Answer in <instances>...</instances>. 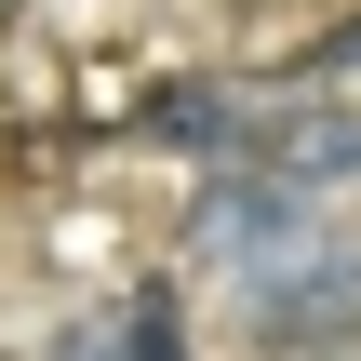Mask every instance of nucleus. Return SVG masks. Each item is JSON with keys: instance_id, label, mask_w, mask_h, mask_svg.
<instances>
[{"instance_id": "f257e3e1", "label": "nucleus", "mask_w": 361, "mask_h": 361, "mask_svg": "<svg viewBox=\"0 0 361 361\" xmlns=\"http://www.w3.org/2000/svg\"><path fill=\"white\" fill-rule=\"evenodd\" d=\"M322 241H335V201H308V188H281V174H255V161H228V174H201L188 214H174V281H214V295L241 308V295H268L281 268H308Z\"/></svg>"}, {"instance_id": "f03ea898", "label": "nucleus", "mask_w": 361, "mask_h": 361, "mask_svg": "<svg viewBox=\"0 0 361 361\" xmlns=\"http://www.w3.org/2000/svg\"><path fill=\"white\" fill-rule=\"evenodd\" d=\"M241 335H255V361H348L361 348V228H335L268 295H241Z\"/></svg>"}, {"instance_id": "7ed1b4c3", "label": "nucleus", "mask_w": 361, "mask_h": 361, "mask_svg": "<svg viewBox=\"0 0 361 361\" xmlns=\"http://www.w3.org/2000/svg\"><path fill=\"white\" fill-rule=\"evenodd\" d=\"M40 361H201V335H188V281L147 268V281H121V295H80V308L54 322Z\"/></svg>"}, {"instance_id": "20e7f679", "label": "nucleus", "mask_w": 361, "mask_h": 361, "mask_svg": "<svg viewBox=\"0 0 361 361\" xmlns=\"http://www.w3.org/2000/svg\"><path fill=\"white\" fill-rule=\"evenodd\" d=\"M255 174H281V188H308V201L361 188V94H322V80L268 94V121H255Z\"/></svg>"}, {"instance_id": "39448f33", "label": "nucleus", "mask_w": 361, "mask_h": 361, "mask_svg": "<svg viewBox=\"0 0 361 361\" xmlns=\"http://www.w3.org/2000/svg\"><path fill=\"white\" fill-rule=\"evenodd\" d=\"M228 13H268V0H228Z\"/></svg>"}]
</instances>
